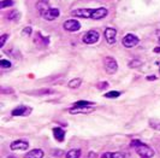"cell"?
<instances>
[{
  "instance_id": "obj_10",
  "label": "cell",
  "mask_w": 160,
  "mask_h": 158,
  "mask_svg": "<svg viewBox=\"0 0 160 158\" xmlns=\"http://www.w3.org/2000/svg\"><path fill=\"white\" fill-rule=\"evenodd\" d=\"M11 150L13 151H18V150H27L29 147V144L24 140H16L11 144Z\"/></svg>"
},
{
  "instance_id": "obj_1",
  "label": "cell",
  "mask_w": 160,
  "mask_h": 158,
  "mask_svg": "<svg viewBox=\"0 0 160 158\" xmlns=\"http://www.w3.org/2000/svg\"><path fill=\"white\" fill-rule=\"evenodd\" d=\"M131 146L135 147L137 155H140V157L142 158H152L155 155V152H154L153 149H151L148 145L138 141V140H132L131 141Z\"/></svg>"
},
{
  "instance_id": "obj_20",
  "label": "cell",
  "mask_w": 160,
  "mask_h": 158,
  "mask_svg": "<svg viewBox=\"0 0 160 158\" xmlns=\"http://www.w3.org/2000/svg\"><path fill=\"white\" fill-rule=\"evenodd\" d=\"M149 126H151V128H153V129L159 130L160 132V122L159 121H153V119H151V121H149Z\"/></svg>"
},
{
  "instance_id": "obj_12",
  "label": "cell",
  "mask_w": 160,
  "mask_h": 158,
  "mask_svg": "<svg viewBox=\"0 0 160 158\" xmlns=\"http://www.w3.org/2000/svg\"><path fill=\"white\" fill-rule=\"evenodd\" d=\"M42 157H43V151L39 150V149L29 151V152L25 155V158H42Z\"/></svg>"
},
{
  "instance_id": "obj_25",
  "label": "cell",
  "mask_w": 160,
  "mask_h": 158,
  "mask_svg": "<svg viewBox=\"0 0 160 158\" xmlns=\"http://www.w3.org/2000/svg\"><path fill=\"white\" fill-rule=\"evenodd\" d=\"M98 87L100 88V89H102V88H107L108 87V83H107V82H102V83L98 85Z\"/></svg>"
},
{
  "instance_id": "obj_11",
  "label": "cell",
  "mask_w": 160,
  "mask_h": 158,
  "mask_svg": "<svg viewBox=\"0 0 160 158\" xmlns=\"http://www.w3.org/2000/svg\"><path fill=\"white\" fill-rule=\"evenodd\" d=\"M107 13H108L107 8H94L93 15H92V19H101V18H104V17L107 16Z\"/></svg>"
},
{
  "instance_id": "obj_6",
  "label": "cell",
  "mask_w": 160,
  "mask_h": 158,
  "mask_svg": "<svg viewBox=\"0 0 160 158\" xmlns=\"http://www.w3.org/2000/svg\"><path fill=\"white\" fill-rule=\"evenodd\" d=\"M94 8H77L71 12L72 16L80 17V18H92Z\"/></svg>"
},
{
  "instance_id": "obj_2",
  "label": "cell",
  "mask_w": 160,
  "mask_h": 158,
  "mask_svg": "<svg viewBox=\"0 0 160 158\" xmlns=\"http://www.w3.org/2000/svg\"><path fill=\"white\" fill-rule=\"evenodd\" d=\"M104 65L105 70L108 74H114L116 71L118 70V63L116 62V59L112 57H106L104 59Z\"/></svg>"
},
{
  "instance_id": "obj_21",
  "label": "cell",
  "mask_w": 160,
  "mask_h": 158,
  "mask_svg": "<svg viewBox=\"0 0 160 158\" xmlns=\"http://www.w3.org/2000/svg\"><path fill=\"white\" fill-rule=\"evenodd\" d=\"M141 65H142V62H141V61L134 59V61H131V62L129 63V68H138V66H141Z\"/></svg>"
},
{
  "instance_id": "obj_27",
  "label": "cell",
  "mask_w": 160,
  "mask_h": 158,
  "mask_svg": "<svg viewBox=\"0 0 160 158\" xmlns=\"http://www.w3.org/2000/svg\"><path fill=\"white\" fill-rule=\"evenodd\" d=\"M101 158H112V153H110V152H106V153H104V155L101 156Z\"/></svg>"
},
{
  "instance_id": "obj_8",
  "label": "cell",
  "mask_w": 160,
  "mask_h": 158,
  "mask_svg": "<svg viewBox=\"0 0 160 158\" xmlns=\"http://www.w3.org/2000/svg\"><path fill=\"white\" fill-rule=\"evenodd\" d=\"M116 38H117V30L114 28H107L105 30V39L110 45H113L116 42V40H117Z\"/></svg>"
},
{
  "instance_id": "obj_3",
  "label": "cell",
  "mask_w": 160,
  "mask_h": 158,
  "mask_svg": "<svg viewBox=\"0 0 160 158\" xmlns=\"http://www.w3.org/2000/svg\"><path fill=\"white\" fill-rule=\"evenodd\" d=\"M138 38H137L136 35H134V34H127L123 40H122V44H123V46L127 48H131L134 47V46H136L137 44H138Z\"/></svg>"
},
{
  "instance_id": "obj_7",
  "label": "cell",
  "mask_w": 160,
  "mask_h": 158,
  "mask_svg": "<svg viewBox=\"0 0 160 158\" xmlns=\"http://www.w3.org/2000/svg\"><path fill=\"white\" fill-rule=\"evenodd\" d=\"M59 15H60L59 8H47L45 12L41 13V16L43 17L46 21H53V19H56L57 17H59Z\"/></svg>"
},
{
  "instance_id": "obj_5",
  "label": "cell",
  "mask_w": 160,
  "mask_h": 158,
  "mask_svg": "<svg viewBox=\"0 0 160 158\" xmlns=\"http://www.w3.org/2000/svg\"><path fill=\"white\" fill-rule=\"evenodd\" d=\"M63 27H64V29L66 32H78L81 29V23L77 19H69V21L64 22Z\"/></svg>"
},
{
  "instance_id": "obj_14",
  "label": "cell",
  "mask_w": 160,
  "mask_h": 158,
  "mask_svg": "<svg viewBox=\"0 0 160 158\" xmlns=\"http://www.w3.org/2000/svg\"><path fill=\"white\" fill-rule=\"evenodd\" d=\"M93 111V108H71L70 110H69V112L70 113H87V112H92Z\"/></svg>"
},
{
  "instance_id": "obj_30",
  "label": "cell",
  "mask_w": 160,
  "mask_h": 158,
  "mask_svg": "<svg viewBox=\"0 0 160 158\" xmlns=\"http://www.w3.org/2000/svg\"><path fill=\"white\" fill-rule=\"evenodd\" d=\"M154 51H155V52H160V47H157L155 50H154Z\"/></svg>"
},
{
  "instance_id": "obj_4",
  "label": "cell",
  "mask_w": 160,
  "mask_h": 158,
  "mask_svg": "<svg viewBox=\"0 0 160 158\" xmlns=\"http://www.w3.org/2000/svg\"><path fill=\"white\" fill-rule=\"evenodd\" d=\"M99 38H100V34L96 30H89L83 35V42L87 45H93L99 40Z\"/></svg>"
},
{
  "instance_id": "obj_13",
  "label": "cell",
  "mask_w": 160,
  "mask_h": 158,
  "mask_svg": "<svg viewBox=\"0 0 160 158\" xmlns=\"http://www.w3.org/2000/svg\"><path fill=\"white\" fill-rule=\"evenodd\" d=\"M53 134H54V138H56V140L58 141H63L65 138V132L62 129V128H59V127H57L53 129Z\"/></svg>"
},
{
  "instance_id": "obj_16",
  "label": "cell",
  "mask_w": 160,
  "mask_h": 158,
  "mask_svg": "<svg viewBox=\"0 0 160 158\" xmlns=\"http://www.w3.org/2000/svg\"><path fill=\"white\" fill-rule=\"evenodd\" d=\"M66 158H80L81 157V150H77V149H73V150H70L68 153H66Z\"/></svg>"
},
{
  "instance_id": "obj_24",
  "label": "cell",
  "mask_w": 160,
  "mask_h": 158,
  "mask_svg": "<svg viewBox=\"0 0 160 158\" xmlns=\"http://www.w3.org/2000/svg\"><path fill=\"white\" fill-rule=\"evenodd\" d=\"M112 158H125V155L123 152H114L112 153Z\"/></svg>"
},
{
  "instance_id": "obj_15",
  "label": "cell",
  "mask_w": 160,
  "mask_h": 158,
  "mask_svg": "<svg viewBox=\"0 0 160 158\" xmlns=\"http://www.w3.org/2000/svg\"><path fill=\"white\" fill-rule=\"evenodd\" d=\"M94 103L92 102H87V100H80V102H76L72 106L75 108H89V106H93Z\"/></svg>"
},
{
  "instance_id": "obj_9",
  "label": "cell",
  "mask_w": 160,
  "mask_h": 158,
  "mask_svg": "<svg viewBox=\"0 0 160 158\" xmlns=\"http://www.w3.org/2000/svg\"><path fill=\"white\" fill-rule=\"evenodd\" d=\"M30 112H32L30 108H27L24 105H21V106H17L16 109L12 110V116H27Z\"/></svg>"
},
{
  "instance_id": "obj_26",
  "label": "cell",
  "mask_w": 160,
  "mask_h": 158,
  "mask_svg": "<svg viewBox=\"0 0 160 158\" xmlns=\"http://www.w3.org/2000/svg\"><path fill=\"white\" fill-rule=\"evenodd\" d=\"M23 33L24 34H32V28H30V27H25Z\"/></svg>"
},
{
  "instance_id": "obj_23",
  "label": "cell",
  "mask_w": 160,
  "mask_h": 158,
  "mask_svg": "<svg viewBox=\"0 0 160 158\" xmlns=\"http://www.w3.org/2000/svg\"><path fill=\"white\" fill-rule=\"evenodd\" d=\"M8 38V35H6V34H4V35L0 38V47H4V45H5Z\"/></svg>"
},
{
  "instance_id": "obj_19",
  "label": "cell",
  "mask_w": 160,
  "mask_h": 158,
  "mask_svg": "<svg viewBox=\"0 0 160 158\" xmlns=\"http://www.w3.org/2000/svg\"><path fill=\"white\" fill-rule=\"evenodd\" d=\"M13 4H15L13 0H2V1L0 3V8H5L6 6H11V5H13Z\"/></svg>"
},
{
  "instance_id": "obj_28",
  "label": "cell",
  "mask_w": 160,
  "mask_h": 158,
  "mask_svg": "<svg viewBox=\"0 0 160 158\" xmlns=\"http://www.w3.org/2000/svg\"><path fill=\"white\" fill-rule=\"evenodd\" d=\"M147 80H149V81H152V80H157V76L155 75H151V76H148Z\"/></svg>"
},
{
  "instance_id": "obj_29",
  "label": "cell",
  "mask_w": 160,
  "mask_h": 158,
  "mask_svg": "<svg viewBox=\"0 0 160 158\" xmlns=\"http://www.w3.org/2000/svg\"><path fill=\"white\" fill-rule=\"evenodd\" d=\"M94 157H95V153H94V152H89L88 158H94Z\"/></svg>"
},
{
  "instance_id": "obj_18",
  "label": "cell",
  "mask_w": 160,
  "mask_h": 158,
  "mask_svg": "<svg viewBox=\"0 0 160 158\" xmlns=\"http://www.w3.org/2000/svg\"><path fill=\"white\" fill-rule=\"evenodd\" d=\"M120 95V92H117V91H111V92H107L105 97L108 98V99H114V98H118Z\"/></svg>"
},
{
  "instance_id": "obj_17",
  "label": "cell",
  "mask_w": 160,
  "mask_h": 158,
  "mask_svg": "<svg viewBox=\"0 0 160 158\" xmlns=\"http://www.w3.org/2000/svg\"><path fill=\"white\" fill-rule=\"evenodd\" d=\"M81 83H82V80L81 79H72L69 83H68V86L70 88H78L81 86Z\"/></svg>"
},
{
  "instance_id": "obj_31",
  "label": "cell",
  "mask_w": 160,
  "mask_h": 158,
  "mask_svg": "<svg viewBox=\"0 0 160 158\" xmlns=\"http://www.w3.org/2000/svg\"><path fill=\"white\" fill-rule=\"evenodd\" d=\"M159 44H160V38H159Z\"/></svg>"
},
{
  "instance_id": "obj_22",
  "label": "cell",
  "mask_w": 160,
  "mask_h": 158,
  "mask_svg": "<svg viewBox=\"0 0 160 158\" xmlns=\"http://www.w3.org/2000/svg\"><path fill=\"white\" fill-rule=\"evenodd\" d=\"M0 66L4 68V69H8V68H11V63L6 59H1L0 61Z\"/></svg>"
}]
</instances>
